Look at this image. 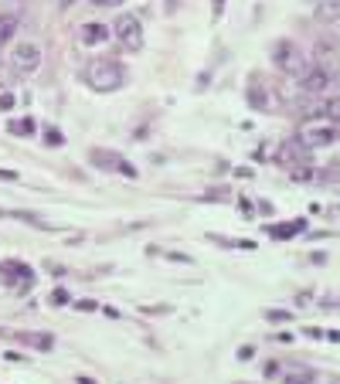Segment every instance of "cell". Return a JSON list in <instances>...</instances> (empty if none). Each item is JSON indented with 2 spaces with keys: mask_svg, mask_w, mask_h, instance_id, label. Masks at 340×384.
I'll return each mask as SVG.
<instances>
[{
  "mask_svg": "<svg viewBox=\"0 0 340 384\" xmlns=\"http://www.w3.org/2000/svg\"><path fill=\"white\" fill-rule=\"evenodd\" d=\"M337 65H340V45L337 41H320L317 45V68H324V72H337Z\"/></svg>",
  "mask_w": 340,
  "mask_h": 384,
  "instance_id": "9",
  "label": "cell"
},
{
  "mask_svg": "<svg viewBox=\"0 0 340 384\" xmlns=\"http://www.w3.org/2000/svg\"><path fill=\"white\" fill-rule=\"evenodd\" d=\"M272 62H276L279 72H286V75H293V78L307 75V55H303L299 45H293V41H276Z\"/></svg>",
  "mask_w": 340,
  "mask_h": 384,
  "instance_id": "3",
  "label": "cell"
},
{
  "mask_svg": "<svg viewBox=\"0 0 340 384\" xmlns=\"http://www.w3.org/2000/svg\"><path fill=\"white\" fill-rule=\"evenodd\" d=\"M313 384H340V381H313Z\"/></svg>",
  "mask_w": 340,
  "mask_h": 384,
  "instance_id": "26",
  "label": "cell"
},
{
  "mask_svg": "<svg viewBox=\"0 0 340 384\" xmlns=\"http://www.w3.org/2000/svg\"><path fill=\"white\" fill-rule=\"evenodd\" d=\"M317 21L337 24V21H340V0H324V4L317 7Z\"/></svg>",
  "mask_w": 340,
  "mask_h": 384,
  "instance_id": "13",
  "label": "cell"
},
{
  "mask_svg": "<svg viewBox=\"0 0 340 384\" xmlns=\"http://www.w3.org/2000/svg\"><path fill=\"white\" fill-rule=\"evenodd\" d=\"M296 231H303V221H293V225H279V228H269V235H272V238H289V235H296Z\"/></svg>",
  "mask_w": 340,
  "mask_h": 384,
  "instance_id": "17",
  "label": "cell"
},
{
  "mask_svg": "<svg viewBox=\"0 0 340 384\" xmlns=\"http://www.w3.org/2000/svg\"><path fill=\"white\" fill-rule=\"evenodd\" d=\"M109 34H112V28H109V24H99V21H92V24H85V28L78 31V45H82V48L106 45Z\"/></svg>",
  "mask_w": 340,
  "mask_h": 384,
  "instance_id": "8",
  "label": "cell"
},
{
  "mask_svg": "<svg viewBox=\"0 0 340 384\" xmlns=\"http://www.w3.org/2000/svg\"><path fill=\"white\" fill-rule=\"evenodd\" d=\"M45 143H48V146H62L65 137L58 133V129H48V133H45Z\"/></svg>",
  "mask_w": 340,
  "mask_h": 384,
  "instance_id": "21",
  "label": "cell"
},
{
  "mask_svg": "<svg viewBox=\"0 0 340 384\" xmlns=\"http://www.w3.org/2000/svg\"><path fill=\"white\" fill-rule=\"evenodd\" d=\"M330 85H334V75L324 72V68H307V75L299 78V89L309 95H324Z\"/></svg>",
  "mask_w": 340,
  "mask_h": 384,
  "instance_id": "6",
  "label": "cell"
},
{
  "mask_svg": "<svg viewBox=\"0 0 340 384\" xmlns=\"http://www.w3.org/2000/svg\"><path fill=\"white\" fill-rule=\"evenodd\" d=\"M34 129H38V126H34L31 116H24V119H11V123H7V133H14V137H31Z\"/></svg>",
  "mask_w": 340,
  "mask_h": 384,
  "instance_id": "14",
  "label": "cell"
},
{
  "mask_svg": "<svg viewBox=\"0 0 340 384\" xmlns=\"http://www.w3.org/2000/svg\"><path fill=\"white\" fill-rule=\"evenodd\" d=\"M326 116H330L334 123H340V95H334V99L326 102Z\"/></svg>",
  "mask_w": 340,
  "mask_h": 384,
  "instance_id": "20",
  "label": "cell"
},
{
  "mask_svg": "<svg viewBox=\"0 0 340 384\" xmlns=\"http://www.w3.org/2000/svg\"><path fill=\"white\" fill-rule=\"evenodd\" d=\"M85 82L92 92H116L126 82V72L119 62H109V58H92L85 65Z\"/></svg>",
  "mask_w": 340,
  "mask_h": 384,
  "instance_id": "1",
  "label": "cell"
},
{
  "mask_svg": "<svg viewBox=\"0 0 340 384\" xmlns=\"http://www.w3.org/2000/svg\"><path fill=\"white\" fill-rule=\"evenodd\" d=\"M248 102H252V109H265V106H269V102H265L262 85H259V78H252V82H248Z\"/></svg>",
  "mask_w": 340,
  "mask_h": 384,
  "instance_id": "16",
  "label": "cell"
},
{
  "mask_svg": "<svg viewBox=\"0 0 340 384\" xmlns=\"http://www.w3.org/2000/svg\"><path fill=\"white\" fill-rule=\"evenodd\" d=\"M286 384H313V374L309 370H289L286 374Z\"/></svg>",
  "mask_w": 340,
  "mask_h": 384,
  "instance_id": "18",
  "label": "cell"
},
{
  "mask_svg": "<svg viewBox=\"0 0 340 384\" xmlns=\"http://www.w3.org/2000/svg\"><path fill=\"white\" fill-rule=\"evenodd\" d=\"M11 68H14V75H34L41 68V48L31 45V41L17 45L11 51Z\"/></svg>",
  "mask_w": 340,
  "mask_h": 384,
  "instance_id": "5",
  "label": "cell"
},
{
  "mask_svg": "<svg viewBox=\"0 0 340 384\" xmlns=\"http://www.w3.org/2000/svg\"><path fill=\"white\" fill-rule=\"evenodd\" d=\"M320 181H324V184H334V181H340V160L334 164V167L320 170Z\"/></svg>",
  "mask_w": 340,
  "mask_h": 384,
  "instance_id": "19",
  "label": "cell"
},
{
  "mask_svg": "<svg viewBox=\"0 0 340 384\" xmlns=\"http://www.w3.org/2000/svg\"><path fill=\"white\" fill-rule=\"evenodd\" d=\"M51 303H55V306H65V303H68V292H65V289L51 292Z\"/></svg>",
  "mask_w": 340,
  "mask_h": 384,
  "instance_id": "22",
  "label": "cell"
},
{
  "mask_svg": "<svg viewBox=\"0 0 340 384\" xmlns=\"http://www.w3.org/2000/svg\"><path fill=\"white\" fill-rule=\"evenodd\" d=\"M225 11V0H215V14H221Z\"/></svg>",
  "mask_w": 340,
  "mask_h": 384,
  "instance_id": "25",
  "label": "cell"
},
{
  "mask_svg": "<svg viewBox=\"0 0 340 384\" xmlns=\"http://www.w3.org/2000/svg\"><path fill=\"white\" fill-rule=\"evenodd\" d=\"M0 272L7 282H24V286H31V265H24V262H4L0 265Z\"/></svg>",
  "mask_w": 340,
  "mask_h": 384,
  "instance_id": "10",
  "label": "cell"
},
{
  "mask_svg": "<svg viewBox=\"0 0 340 384\" xmlns=\"http://www.w3.org/2000/svg\"><path fill=\"white\" fill-rule=\"evenodd\" d=\"M11 106H14V95L4 92V95H0V109H11Z\"/></svg>",
  "mask_w": 340,
  "mask_h": 384,
  "instance_id": "23",
  "label": "cell"
},
{
  "mask_svg": "<svg viewBox=\"0 0 340 384\" xmlns=\"http://www.w3.org/2000/svg\"><path fill=\"white\" fill-rule=\"evenodd\" d=\"M279 160L286 164V167H296V164H307V146L296 139V143H286L282 150H279Z\"/></svg>",
  "mask_w": 340,
  "mask_h": 384,
  "instance_id": "11",
  "label": "cell"
},
{
  "mask_svg": "<svg viewBox=\"0 0 340 384\" xmlns=\"http://www.w3.org/2000/svg\"><path fill=\"white\" fill-rule=\"evenodd\" d=\"M95 7H119V4H123V0H92Z\"/></svg>",
  "mask_w": 340,
  "mask_h": 384,
  "instance_id": "24",
  "label": "cell"
},
{
  "mask_svg": "<svg viewBox=\"0 0 340 384\" xmlns=\"http://www.w3.org/2000/svg\"><path fill=\"white\" fill-rule=\"evenodd\" d=\"M340 137V123H334L330 116H309L307 123L299 126V133L296 139L307 146V150H320V146H330V143H337Z\"/></svg>",
  "mask_w": 340,
  "mask_h": 384,
  "instance_id": "2",
  "label": "cell"
},
{
  "mask_svg": "<svg viewBox=\"0 0 340 384\" xmlns=\"http://www.w3.org/2000/svg\"><path fill=\"white\" fill-rule=\"evenodd\" d=\"M92 164L102 170H119L123 177H137V167H129L119 154H106V150H92Z\"/></svg>",
  "mask_w": 340,
  "mask_h": 384,
  "instance_id": "7",
  "label": "cell"
},
{
  "mask_svg": "<svg viewBox=\"0 0 340 384\" xmlns=\"http://www.w3.org/2000/svg\"><path fill=\"white\" fill-rule=\"evenodd\" d=\"M21 340H24L28 347H38V351H51V347H55V340L48 337V334H21Z\"/></svg>",
  "mask_w": 340,
  "mask_h": 384,
  "instance_id": "15",
  "label": "cell"
},
{
  "mask_svg": "<svg viewBox=\"0 0 340 384\" xmlns=\"http://www.w3.org/2000/svg\"><path fill=\"white\" fill-rule=\"evenodd\" d=\"M112 34L119 38V45L126 51H139L143 48V24L137 21V14H119L112 24Z\"/></svg>",
  "mask_w": 340,
  "mask_h": 384,
  "instance_id": "4",
  "label": "cell"
},
{
  "mask_svg": "<svg viewBox=\"0 0 340 384\" xmlns=\"http://www.w3.org/2000/svg\"><path fill=\"white\" fill-rule=\"evenodd\" d=\"M17 28H21L17 14H0V48H4L7 41H11V38H14Z\"/></svg>",
  "mask_w": 340,
  "mask_h": 384,
  "instance_id": "12",
  "label": "cell"
}]
</instances>
